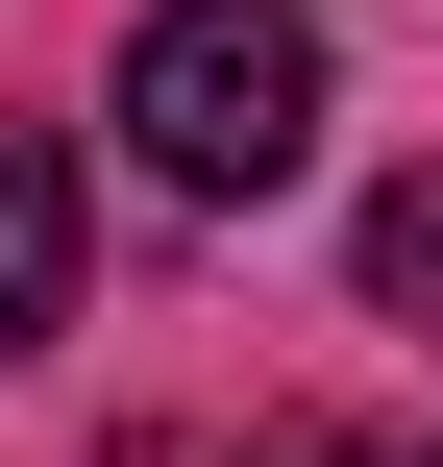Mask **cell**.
I'll return each instance as SVG.
<instances>
[{"mask_svg": "<svg viewBox=\"0 0 443 467\" xmlns=\"http://www.w3.org/2000/svg\"><path fill=\"white\" fill-rule=\"evenodd\" d=\"M123 148H148L197 222L296 197V172H321V25H296V0H148V25H123Z\"/></svg>", "mask_w": 443, "mask_h": 467, "instance_id": "cell-1", "label": "cell"}, {"mask_svg": "<svg viewBox=\"0 0 443 467\" xmlns=\"http://www.w3.org/2000/svg\"><path fill=\"white\" fill-rule=\"evenodd\" d=\"M74 271H99V197H74V148H49V123H0V345H49V320H74Z\"/></svg>", "mask_w": 443, "mask_h": 467, "instance_id": "cell-2", "label": "cell"}, {"mask_svg": "<svg viewBox=\"0 0 443 467\" xmlns=\"http://www.w3.org/2000/svg\"><path fill=\"white\" fill-rule=\"evenodd\" d=\"M370 296H395V320H443V172H395V197H370Z\"/></svg>", "mask_w": 443, "mask_h": 467, "instance_id": "cell-3", "label": "cell"}, {"mask_svg": "<svg viewBox=\"0 0 443 467\" xmlns=\"http://www.w3.org/2000/svg\"><path fill=\"white\" fill-rule=\"evenodd\" d=\"M271 467H395V443H271Z\"/></svg>", "mask_w": 443, "mask_h": 467, "instance_id": "cell-4", "label": "cell"}]
</instances>
